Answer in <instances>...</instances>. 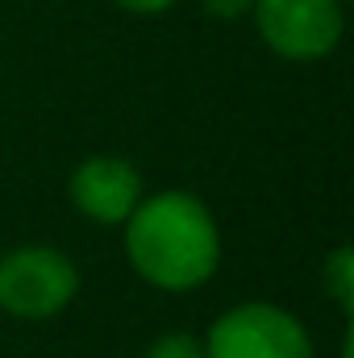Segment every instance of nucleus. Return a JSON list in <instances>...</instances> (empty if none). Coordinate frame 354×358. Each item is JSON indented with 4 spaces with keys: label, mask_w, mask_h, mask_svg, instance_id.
Segmentation results:
<instances>
[{
    "label": "nucleus",
    "mask_w": 354,
    "mask_h": 358,
    "mask_svg": "<svg viewBox=\"0 0 354 358\" xmlns=\"http://www.w3.org/2000/svg\"><path fill=\"white\" fill-rule=\"evenodd\" d=\"M121 234L129 267L159 292H196L221 267V225L196 192L163 187L142 196Z\"/></svg>",
    "instance_id": "obj_1"
},
{
    "label": "nucleus",
    "mask_w": 354,
    "mask_h": 358,
    "mask_svg": "<svg viewBox=\"0 0 354 358\" xmlns=\"http://www.w3.org/2000/svg\"><path fill=\"white\" fill-rule=\"evenodd\" d=\"M80 296V267L55 246H13L0 255V313L17 321H50Z\"/></svg>",
    "instance_id": "obj_2"
},
{
    "label": "nucleus",
    "mask_w": 354,
    "mask_h": 358,
    "mask_svg": "<svg viewBox=\"0 0 354 358\" xmlns=\"http://www.w3.org/2000/svg\"><path fill=\"white\" fill-rule=\"evenodd\" d=\"M208 358H317L309 325L271 304V300H246L225 308L208 334H204Z\"/></svg>",
    "instance_id": "obj_3"
},
{
    "label": "nucleus",
    "mask_w": 354,
    "mask_h": 358,
    "mask_svg": "<svg viewBox=\"0 0 354 358\" xmlns=\"http://www.w3.org/2000/svg\"><path fill=\"white\" fill-rule=\"evenodd\" d=\"M250 13L267 50L288 63L334 55L346 29V0H255Z\"/></svg>",
    "instance_id": "obj_4"
},
{
    "label": "nucleus",
    "mask_w": 354,
    "mask_h": 358,
    "mask_svg": "<svg viewBox=\"0 0 354 358\" xmlns=\"http://www.w3.org/2000/svg\"><path fill=\"white\" fill-rule=\"evenodd\" d=\"M67 196L76 213L96 225H125V217L146 196V183L142 171L121 155H88L67 179Z\"/></svg>",
    "instance_id": "obj_5"
},
{
    "label": "nucleus",
    "mask_w": 354,
    "mask_h": 358,
    "mask_svg": "<svg viewBox=\"0 0 354 358\" xmlns=\"http://www.w3.org/2000/svg\"><path fill=\"white\" fill-rule=\"evenodd\" d=\"M321 283L325 292L334 296V304L342 308V317L354 313V250L351 246H338L325 263H321Z\"/></svg>",
    "instance_id": "obj_6"
},
{
    "label": "nucleus",
    "mask_w": 354,
    "mask_h": 358,
    "mask_svg": "<svg viewBox=\"0 0 354 358\" xmlns=\"http://www.w3.org/2000/svg\"><path fill=\"white\" fill-rule=\"evenodd\" d=\"M146 358H208V355H204V338H196L187 329H171V334H163L146 346Z\"/></svg>",
    "instance_id": "obj_7"
},
{
    "label": "nucleus",
    "mask_w": 354,
    "mask_h": 358,
    "mask_svg": "<svg viewBox=\"0 0 354 358\" xmlns=\"http://www.w3.org/2000/svg\"><path fill=\"white\" fill-rule=\"evenodd\" d=\"M208 17H221V21H238L255 8V0H200Z\"/></svg>",
    "instance_id": "obj_8"
},
{
    "label": "nucleus",
    "mask_w": 354,
    "mask_h": 358,
    "mask_svg": "<svg viewBox=\"0 0 354 358\" xmlns=\"http://www.w3.org/2000/svg\"><path fill=\"white\" fill-rule=\"evenodd\" d=\"M117 8H125V13H134V17H159V13H167L176 0H113Z\"/></svg>",
    "instance_id": "obj_9"
}]
</instances>
